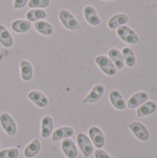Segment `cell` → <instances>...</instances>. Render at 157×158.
Here are the masks:
<instances>
[{"mask_svg":"<svg viewBox=\"0 0 157 158\" xmlns=\"http://www.w3.org/2000/svg\"><path fill=\"white\" fill-rule=\"evenodd\" d=\"M58 17L65 28L71 31H75L80 28V23L78 19L68 10L67 9L61 10L58 14Z\"/></svg>","mask_w":157,"mask_h":158,"instance_id":"obj_1","label":"cell"},{"mask_svg":"<svg viewBox=\"0 0 157 158\" xmlns=\"http://www.w3.org/2000/svg\"><path fill=\"white\" fill-rule=\"evenodd\" d=\"M95 62L100 68V69L108 76H114L117 73V68L108 56H98L95 58Z\"/></svg>","mask_w":157,"mask_h":158,"instance_id":"obj_2","label":"cell"},{"mask_svg":"<svg viewBox=\"0 0 157 158\" xmlns=\"http://www.w3.org/2000/svg\"><path fill=\"white\" fill-rule=\"evenodd\" d=\"M117 33L119 36V38L127 44H135L139 42V37L136 34V32L128 26L123 25V26L118 28Z\"/></svg>","mask_w":157,"mask_h":158,"instance_id":"obj_3","label":"cell"},{"mask_svg":"<svg viewBox=\"0 0 157 158\" xmlns=\"http://www.w3.org/2000/svg\"><path fill=\"white\" fill-rule=\"evenodd\" d=\"M0 124L8 136H14L17 133L16 122L8 113H2L0 115Z\"/></svg>","mask_w":157,"mask_h":158,"instance_id":"obj_4","label":"cell"},{"mask_svg":"<svg viewBox=\"0 0 157 158\" xmlns=\"http://www.w3.org/2000/svg\"><path fill=\"white\" fill-rule=\"evenodd\" d=\"M77 143H78V145H79L82 155L85 157H89L93 154V145L92 141L90 140V138L86 134L80 133L77 136Z\"/></svg>","mask_w":157,"mask_h":158,"instance_id":"obj_5","label":"cell"},{"mask_svg":"<svg viewBox=\"0 0 157 158\" xmlns=\"http://www.w3.org/2000/svg\"><path fill=\"white\" fill-rule=\"evenodd\" d=\"M129 128L140 141L146 142L149 139V131L143 123L134 121L129 124Z\"/></svg>","mask_w":157,"mask_h":158,"instance_id":"obj_6","label":"cell"},{"mask_svg":"<svg viewBox=\"0 0 157 158\" xmlns=\"http://www.w3.org/2000/svg\"><path fill=\"white\" fill-rule=\"evenodd\" d=\"M105 94V86L103 84H96L92 91L88 94V95L84 98V104H94L98 102Z\"/></svg>","mask_w":157,"mask_h":158,"instance_id":"obj_7","label":"cell"},{"mask_svg":"<svg viewBox=\"0 0 157 158\" xmlns=\"http://www.w3.org/2000/svg\"><path fill=\"white\" fill-rule=\"evenodd\" d=\"M89 136L92 143L99 149L105 145V135L103 131L96 126H93L89 129Z\"/></svg>","mask_w":157,"mask_h":158,"instance_id":"obj_8","label":"cell"},{"mask_svg":"<svg viewBox=\"0 0 157 158\" xmlns=\"http://www.w3.org/2000/svg\"><path fill=\"white\" fill-rule=\"evenodd\" d=\"M83 14L86 21L93 26H98L101 23L100 18L93 6H86L83 9Z\"/></svg>","mask_w":157,"mask_h":158,"instance_id":"obj_9","label":"cell"},{"mask_svg":"<svg viewBox=\"0 0 157 158\" xmlns=\"http://www.w3.org/2000/svg\"><path fill=\"white\" fill-rule=\"evenodd\" d=\"M28 98L38 107L44 108L48 106V99L47 97L41 92L32 91L28 94Z\"/></svg>","mask_w":157,"mask_h":158,"instance_id":"obj_10","label":"cell"},{"mask_svg":"<svg viewBox=\"0 0 157 158\" xmlns=\"http://www.w3.org/2000/svg\"><path fill=\"white\" fill-rule=\"evenodd\" d=\"M61 148H62L64 155L68 158L77 157L78 151H77V148L71 139L68 138V139L63 140L61 143Z\"/></svg>","mask_w":157,"mask_h":158,"instance_id":"obj_11","label":"cell"},{"mask_svg":"<svg viewBox=\"0 0 157 158\" xmlns=\"http://www.w3.org/2000/svg\"><path fill=\"white\" fill-rule=\"evenodd\" d=\"M74 134V130L70 127H62L58 128L53 132L52 141L53 142H58L61 140H65L68 138L72 137Z\"/></svg>","mask_w":157,"mask_h":158,"instance_id":"obj_12","label":"cell"},{"mask_svg":"<svg viewBox=\"0 0 157 158\" xmlns=\"http://www.w3.org/2000/svg\"><path fill=\"white\" fill-rule=\"evenodd\" d=\"M148 99V94L144 92H139L135 94H133L128 101V106L130 109L137 108L138 106H142L143 103H145Z\"/></svg>","mask_w":157,"mask_h":158,"instance_id":"obj_13","label":"cell"},{"mask_svg":"<svg viewBox=\"0 0 157 158\" xmlns=\"http://www.w3.org/2000/svg\"><path fill=\"white\" fill-rule=\"evenodd\" d=\"M54 120L50 116H45L42 119L41 125V135L43 138H48L53 133Z\"/></svg>","mask_w":157,"mask_h":158,"instance_id":"obj_14","label":"cell"},{"mask_svg":"<svg viewBox=\"0 0 157 158\" xmlns=\"http://www.w3.org/2000/svg\"><path fill=\"white\" fill-rule=\"evenodd\" d=\"M109 100H110L112 106L117 109L122 110L126 107V104H125V101H124L121 94L117 90H113L110 92Z\"/></svg>","mask_w":157,"mask_h":158,"instance_id":"obj_15","label":"cell"},{"mask_svg":"<svg viewBox=\"0 0 157 158\" xmlns=\"http://www.w3.org/2000/svg\"><path fill=\"white\" fill-rule=\"evenodd\" d=\"M108 56H109V58L111 59V61L114 63L117 69H123L125 63H124V60H123L122 54L118 49L111 48L108 51Z\"/></svg>","mask_w":157,"mask_h":158,"instance_id":"obj_16","label":"cell"},{"mask_svg":"<svg viewBox=\"0 0 157 158\" xmlns=\"http://www.w3.org/2000/svg\"><path fill=\"white\" fill-rule=\"evenodd\" d=\"M20 76L24 81H30L32 79L33 68L32 65L27 60H22L20 62Z\"/></svg>","mask_w":157,"mask_h":158,"instance_id":"obj_17","label":"cell"},{"mask_svg":"<svg viewBox=\"0 0 157 158\" xmlns=\"http://www.w3.org/2000/svg\"><path fill=\"white\" fill-rule=\"evenodd\" d=\"M157 106L155 102H145L143 103L137 110V116L139 118H143V117H146L149 115H152L153 113L155 112Z\"/></svg>","mask_w":157,"mask_h":158,"instance_id":"obj_18","label":"cell"},{"mask_svg":"<svg viewBox=\"0 0 157 158\" xmlns=\"http://www.w3.org/2000/svg\"><path fill=\"white\" fill-rule=\"evenodd\" d=\"M128 21H129V17L126 14H122V13L117 14L108 20V27L112 30H115L123 26Z\"/></svg>","mask_w":157,"mask_h":158,"instance_id":"obj_19","label":"cell"},{"mask_svg":"<svg viewBox=\"0 0 157 158\" xmlns=\"http://www.w3.org/2000/svg\"><path fill=\"white\" fill-rule=\"evenodd\" d=\"M13 43L14 41L11 33L4 25L0 24V44L6 48H9L13 45Z\"/></svg>","mask_w":157,"mask_h":158,"instance_id":"obj_20","label":"cell"},{"mask_svg":"<svg viewBox=\"0 0 157 158\" xmlns=\"http://www.w3.org/2000/svg\"><path fill=\"white\" fill-rule=\"evenodd\" d=\"M41 151V143L39 140H33L31 143L27 145L24 150V156L27 158H32L36 156Z\"/></svg>","mask_w":157,"mask_h":158,"instance_id":"obj_21","label":"cell"},{"mask_svg":"<svg viewBox=\"0 0 157 158\" xmlns=\"http://www.w3.org/2000/svg\"><path fill=\"white\" fill-rule=\"evenodd\" d=\"M31 27V24L28 20L24 19H16L11 24V29L18 33H24L27 32Z\"/></svg>","mask_w":157,"mask_h":158,"instance_id":"obj_22","label":"cell"},{"mask_svg":"<svg viewBox=\"0 0 157 158\" xmlns=\"http://www.w3.org/2000/svg\"><path fill=\"white\" fill-rule=\"evenodd\" d=\"M34 28H35V30L39 33H41L43 35H46V36L51 35L54 32L53 26L49 22L44 21V20H38V21H36L35 24H34Z\"/></svg>","mask_w":157,"mask_h":158,"instance_id":"obj_23","label":"cell"},{"mask_svg":"<svg viewBox=\"0 0 157 158\" xmlns=\"http://www.w3.org/2000/svg\"><path fill=\"white\" fill-rule=\"evenodd\" d=\"M46 17V12L41 8H33L27 12L26 19L30 22H36Z\"/></svg>","mask_w":157,"mask_h":158,"instance_id":"obj_24","label":"cell"},{"mask_svg":"<svg viewBox=\"0 0 157 158\" xmlns=\"http://www.w3.org/2000/svg\"><path fill=\"white\" fill-rule=\"evenodd\" d=\"M121 54L123 56L124 63L128 67H133L136 62V59H135V55H134V52L132 51V49H130V47H125V48H123Z\"/></svg>","mask_w":157,"mask_h":158,"instance_id":"obj_25","label":"cell"},{"mask_svg":"<svg viewBox=\"0 0 157 158\" xmlns=\"http://www.w3.org/2000/svg\"><path fill=\"white\" fill-rule=\"evenodd\" d=\"M19 151L17 148H8L0 151V158H19Z\"/></svg>","mask_w":157,"mask_h":158,"instance_id":"obj_26","label":"cell"},{"mask_svg":"<svg viewBox=\"0 0 157 158\" xmlns=\"http://www.w3.org/2000/svg\"><path fill=\"white\" fill-rule=\"evenodd\" d=\"M50 5V0H29L28 6L31 8H44Z\"/></svg>","mask_w":157,"mask_h":158,"instance_id":"obj_27","label":"cell"},{"mask_svg":"<svg viewBox=\"0 0 157 158\" xmlns=\"http://www.w3.org/2000/svg\"><path fill=\"white\" fill-rule=\"evenodd\" d=\"M94 156L95 158H112L105 151H104L102 149H97L94 152Z\"/></svg>","mask_w":157,"mask_h":158,"instance_id":"obj_28","label":"cell"},{"mask_svg":"<svg viewBox=\"0 0 157 158\" xmlns=\"http://www.w3.org/2000/svg\"><path fill=\"white\" fill-rule=\"evenodd\" d=\"M29 0H14V7L15 8H22L28 4Z\"/></svg>","mask_w":157,"mask_h":158,"instance_id":"obj_29","label":"cell"},{"mask_svg":"<svg viewBox=\"0 0 157 158\" xmlns=\"http://www.w3.org/2000/svg\"><path fill=\"white\" fill-rule=\"evenodd\" d=\"M105 1H111V0H105Z\"/></svg>","mask_w":157,"mask_h":158,"instance_id":"obj_30","label":"cell"}]
</instances>
